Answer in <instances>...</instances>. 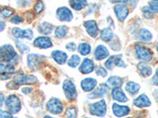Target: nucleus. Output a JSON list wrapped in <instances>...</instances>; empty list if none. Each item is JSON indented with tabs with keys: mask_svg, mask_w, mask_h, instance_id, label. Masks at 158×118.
<instances>
[{
	"mask_svg": "<svg viewBox=\"0 0 158 118\" xmlns=\"http://www.w3.org/2000/svg\"><path fill=\"white\" fill-rule=\"evenodd\" d=\"M17 57V52L10 44H6L0 48V58L2 61H7L12 64Z\"/></svg>",
	"mask_w": 158,
	"mask_h": 118,
	"instance_id": "f257e3e1",
	"label": "nucleus"
},
{
	"mask_svg": "<svg viewBox=\"0 0 158 118\" xmlns=\"http://www.w3.org/2000/svg\"><path fill=\"white\" fill-rule=\"evenodd\" d=\"M6 108L9 110L10 113L12 114H15L18 113L22 108V105H21V101H20L19 98L16 96L15 95H11L6 98L5 102Z\"/></svg>",
	"mask_w": 158,
	"mask_h": 118,
	"instance_id": "f03ea898",
	"label": "nucleus"
},
{
	"mask_svg": "<svg viewBox=\"0 0 158 118\" xmlns=\"http://www.w3.org/2000/svg\"><path fill=\"white\" fill-rule=\"evenodd\" d=\"M107 105L104 99L92 104L89 108V112L92 115L97 116H104L106 114Z\"/></svg>",
	"mask_w": 158,
	"mask_h": 118,
	"instance_id": "7ed1b4c3",
	"label": "nucleus"
},
{
	"mask_svg": "<svg viewBox=\"0 0 158 118\" xmlns=\"http://www.w3.org/2000/svg\"><path fill=\"white\" fill-rule=\"evenodd\" d=\"M63 89L67 99L70 101L75 100L77 98V90L74 83L70 80H66L63 84Z\"/></svg>",
	"mask_w": 158,
	"mask_h": 118,
	"instance_id": "20e7f679",
	"label": "nucleus"
},
{
	"mask_svg": "<svg viewBox=\"0 0 158 118\" xmlns=\"http://www.w3.org/2000/svg\"><path fill=\"white\" fill-rule=\"evenodd\" d=\"M46 58L45 56L40 54H32L28 55V66L32 70H37L41 66L42 63Z\"/></svg>",
	"mask_w": 158,
	"mask_h": 118,
	"instance_id": "39448f33",
	"label": "nucleus"
},
{
	"mask_svg": "<svg viewBox=\"0 0 158 118\" xmlns=\"http://www.w3.org/2000/svg\"><path fill=\"white\" fill-rule=\"evenodd\" d=\"M47 109L52 114H60L63 110V104L58 98H51L47 103Z\"/></svg>",
	"mask_w": 158,
	"mask_h": 118,
	"instance_id": "423d86ee",
	"label": "nucleus"
},
{
	"mask_svg": "<svg viewBox=\"0 0 158 118\" xmlns=\"http://www.w3.org/2000/svg\"><path fill=\"white\" fill-rule=\"evenodd\" d=\"M135 51L138 58L145 61H149L152 59V52L147 47H143L140 44H137L135 47Z\"/></svg>",
	"mask_w": 158,
	"mask_h": 118,
	"instance_id": "0eeeda50",
	"label": "nucleus"
},
{
	"mask_svg": "<svg viewBox=\"0 0 158 118\" xmlns=\"http://www.w3.org/2000/svg\"><path fill=\"white\" fill-rule=\"evenodd\" d=\"M14 81L18 85H23V84H34L37 82V78L35 76L32 75H25V74H20L16 76L14 79Z\"/></svg>",
	"mask_w": 158,
	"mask_h": 118,
	"instance_id": "6e6552de",
	"label": "nucleus"
},
{
	"mask_svg": "<svg viewBox=\"0 0 158 118\" xmlns=\"http://www.w3.org/2000/svg\"><path fill=\"white\" fill-rule=\"evenodd\" d=\"M105 66H106L107 69L111 70L114 68V66L125 68V67H126V65H125V63L123 61L121 55H113L111 56V57L108 59V61L105 62Z\"/></svg>",
	"mask_w": 158,
	"mask_h": 118,
	"instance_id": "1a4fd4ad",
	"label": "nucleus"
},
{
	"mask_svg": "<svg viewBox=\"0 0 158 118\" xmlns=\"http://www.w3.org/2000/svg\"><path fill=\"white\" fill-rule=\"evenodd\" d=\"M56 16L61 22H70L73 19V14L67 7H59L56 10Z\"/></svg>",
	"mask_w": 158,
	"mask_h": 118,
	"instance_id": "9d476101",
	"label": "nucleus"
},
{
	"mask_svg": "<svg viewBox=\"0 0 158 118\" xmlns=\"http://www.w3.org/2000/svg\"><path fill=\"white\" fill-rule=\"evenodd\" d=\"M12 34L15 38L32 39L33 37V32L29 29L22 30V29H18V28H15L12 30Z\"/></svg>",
	"mask_w": 158,
	"mask_h": 118,
	"instance_id": "9b49d317",
	"label": "nucleus"
},
{
	"mask_svg": "<svg viewBox=\"0 0 158 118\" xmlns=\"http://www.w3.org/2000/svg\"><path fill=\"white\" fill-rule=\"evenodd\" d=\"M35 47L41 49H48L52 47V42L51 39L47 36H40L37 37L33 42Z\"/></svg>",
	"mask_w": 158,
	"mask_h": 118,
	"instance_id": "f8f14e48",
	"label": "nucleus"
},
{
	"mask_svg": "<svg viewBox=\"0 0 158 118\" xmlns=\"http://www.w3.org/2000/svg\"><path fill=\"white\" fill-rule=\"evenodd\" d=\"M114 10H115V14L119 22H123L129 14V10L125 5L119 4V5L115 6Z\"/></svg>",
	"mask_w": 158,
	"mask_h": 118,
	"instance_id": "ddd939ff",
	"label": "nucleus"
},
{
	"mask_svg": "<svg viewBox=\"0 0 158 118\" xmlns=\"http://www.w3.org/2000/svg\"><path fill=\"white\" fill-rule=\"evenodd\" d=\"M84 26L86 29V32L91 37H97V36L98 35L99 32V29L98 26L97 25V22L95 21H88V22H85L84 24Z\"/></svg>",
	"mask_w": 158,
	"mask_h": 118,
	"instance_id": "4468645a",
	"label": "nucleus"
},
{
	"mask_svg": "<svg viewBox=\"0 0 158 118\" xmlns=\"http://www.w3.org/2000/svg\"><path fill=\"white\" fill-rule=\"evenodd\" d=\"M94 61L89 58H85L83 60L82 63L79 67V71L83 74H88L92 73L94 70Z\"/></svg>",
	"mask_w": 158,
	"mask_h": 118,
	"instance_id": "2eb2a0df",
	"label": "nucleus"
},
{
	"mask_svg": "<svg viewBox=\"0 0 158 118\" xmlns=\"http://www.w3.org/2000/svg\"><path fill=\"white\" fill-rule=\"evenodd\" d=\"M134 105L139 108L148 107L151 105V102L147 95L142 94V95H139L137 98H135V101H134Z\"/></svg>",
	"mask_w": 158,
	"mask_h": 118,
	"instance_id": "dca6fc26",
	"label": "nucleus"
},
{
	"mask_svg": "<svg viewBox=\"0 0 158 118\" xmlns=\"http://www.w3.org/2000/svg\"><path fill=\"white\" fill-rule=\"evenodd\" d=\"M113 113L116 116H124L128 115L130 113V108L127 106H120L117 103L112 105Z\"/></svg>",
	"mask_w": 158,
	"mask_h": 118,
	"instance_id": "f3484780",
	"label": "nucleus"
},
{
	"mask_svg": "<svg viewBox=\"0 0 158 118\" xmlns=\"http://www.w3.org/2000/svg\"><path fill=\"white\" fill-rule=\"evenodd\" d=\"M97 81L94 78H86L81 82V87L84 91H91L97 86Z\"/></svg>",
	"mask_w": 158,
	"mask_h": 118,
	"instance_id": "a211bd4d",
	"label": "nucleus"
},
{
	"mask_svg": "<svg viewBox=\"0 0 158 118\" xmlns=\"http://www.w3.org/2000/svg\"><path fill=\"white\" fill-rule=\"evenodd\" d=\"M94 54H95L96 59L98 60V61H101V60L106 58L109 55V51L107 49V47H104V45H99L98 47L96 48Z\"/></svg>",
	"mask_w": 158,
	"mask_h": 118,
	"instance_id": "6ab92c4d",
	"label": "nucleus"
},
{
	"mask_svg": "<svg viewBox=\"0 0 158 118\" xmlns=\"http://www.w3.org/2000/svg\"><path fill=\"white\" fill-rule=\"evenodd\" d=\"M112 98L113 99L116 100L117 102H126L127 101V95L124 94V92L123 91V90L121 89V88H114L112 90Z\"/></svg>",
	"mask_w": 158,
	"mask_h": 118,
	"instance_id": "aec40b11",
	"label": "nucleus"
},
{
	"mask_svg": "<svg viewBox=\"0 0 158 118\" xmlns=\"http://www.w3.org/2000/svg\"><path fill=\"white\" fill-rule=\"evenodd\" d=\"M52 56L55 61L59 65H63L67 60V54L62 50H54L52 51Z\"/></svg>",
	"mask_w": 158,
	"mask_h": 118,
	"instance_id": "412c9836",
	"label": "nucleus"
},
{
	"mask_svg": "<svg viewBox=\"0 0 158 118\" xmlns=\"http://www.w3.org/2000/svg\"><path fill=\"white\" fill-rule=\"evenodd\" d=\"M108 86L104 85V84H102L101 86L99 87L98 88L95 90L94 91H93L92 93H90L89 95V97L91 99H94V98H103L104 95H106L107 91H108Z\"/></svg>",
	"mask_w": 158,
	"mask_h": 118,
	"instance_id": "4be33fe9",
	"label": "nucleus"
},
{
	"mask_svg": "<svg viewBox=\"0 0 158 118\" xmlns=\"http://www.w3.org/2000/svg\"><path fill=\"white\" fill-rule=\"evenodd\" d=\"M106 84L108 88H113V89L116 88H121L123 85V79L117 76H113L108 78Z\"/></svg>",
	"mask_w": 158,
	"mask_h": 118,
	"instance_id": "5701e85b",
	"label": "nucleus"
},
{
	"mask_svg": "<svg viewBox=\"0 0 158 118\" xmlns=\"http://www.w3.org/2000/svg\"><path fill=\"white\" fill-rule=\"evenodd\" d=\"M138 69L140 72V74L143 77H149L153 72L151 67L144 62H140L139 64H138Z\"/></svg>",
	"mask_w": 158,
	"mask_h": 118,
	"instance_id": "b1692460",
	"label": "nucleus"
},
{
	"mask_svg": "<svg viewBox=\"0 0 158 118\" xmlns=\"http://www.w3.org/2000/svg\"><path fill=\"white\" fill-rule=\"evenodd\" d=\"M70 5L75 10H81L88 5L86 0H70Z\"/></svg>",
	"mask_w": 158,
	"mask_h": 118,
	"instance_id": "393cba45",
	"label": "nucleus"
},
{
	"mask_svg": "<svg viewBox=\"0 0 158 118\" xmlns=\"http://www.w3.org/2000/svg\"><path fill=\"white\" fill-rule=\"evenodd\" d=\"M126 90L127 92H129L131 95H135L139 91L141 87L140 85L137 83L133 82V81H129L127 84H126Z\"/></svg>",
	"mask_w": 158,
	"mask_h": 118,
	"instance_id": "a878e982",
	"label": "nucleus"
},
{
	"mask_svg": "<svg viewBox=\"0 0 158 118\" xmlns=\"http://www.w3.org/2000/svg\"><path fill=\"white\" fill-rule=\"evenodd\" d=\"M15 66L10 63L5 64V63H3V61H2L1 64H0V72H1V73H6L11 75L15 72Z\"/></svg>",
	"mask_w": 158,
	"mask_h": 118,
	"instance_id": "bb28decb",
	"label": "nucleus"
},
{
	"mask_svg": "<svg viewBox=\"0 0 158 118\" xmlns=\"http://www.w3.org/2000/svg\"><path fill=\"white\" fill-rule=\"evenodd\" d=\"M52 30H53V25L48 22H43L39 27L40 32H41L44 35L51 34Z\"/></svg>",
	"mask_w": 158,
	"mask_h": 118,
	"instance_id": "cd10ccee",
	"label": "nucleus"
},
{
	"mask_svg": "<svg viewBox=\"0 0 158 118\" xmlns=\"http://www.w3.org/2000/svg\"><path fill=\"white\" fill-rule=\"evenodd\" d=\"M113 32L108 28L104 29L101 32V39L104 42L111 41V39L113 38Z\"/></svg>",
	"mask_w": 158,
	"mask_h": 118,
	"instance_id": "c85d7f7f",
	"label": "nucleus"
},
{
	"mask_svg": "<svg viewBox=\"0 0 158 118\" xmlns=\"http://www.w3.org/2000/svg\"><path fill=\"white\" fill-rule=\"evenodd\" d=\"M138 35H139V38H140L142 41L144 42L150 41L151 39H152V38H153V35H152V33H151L149 30L145 29H141L139 33H138Z\"/></svg>",
	"mask_w": 158,
	"mask_h": 118,
	"instance_id": "c756f323",
	"label": "nucleus"
},
{
	"mask_svg": "<svg viewBox=\"0 0 158 118\" xmlns=\"http://www.w3.org/2000/svg\"><path fill=\"white\" fill-rule=\"evenodd\" d=\"M68 32V29H67V26L65 25H61V26H59V27L56 28V32H55V35L57 38H63L64 36H66V35L67 34Z\"/></svg>",
	"mask_w": 158,
	"mask_h": 118,
	"instance_id": "7c9ffc66",
	"label": "nucleus"
},
{
	"mask_svg": "<svg viewBox=\"0 0 158 118\" xmlns=\"http://www.w3.org/2000/svg\"><path fill=\"white\" fill-rule=\"evenodd\" d=\"M78 50L80 54H82V55H87L91 51V47H90V45H89L86 43H80L78 47Z\"/></svg>",
	"mask_w": 158,
	"mask_h": 118,
	"instance_id": "2f4dec72",
	"label": "nucleus"
},
{
	"mask_svg": "<svg viewBox=\"0 0 158 118\" xmlns=\"http://www.w3.org/2000/svg\"><path fill=\"white\" fill-rule=\"evenodd\" d=\"M81 61V58L78 55H76V54H74L70 57V58L69 59L68 61V65L70 67H72V68H75L79 65Z\"/></svg>",
	"mask_w": 158,
	"mask_h": 118,
	"instance_id": "473e14b6",
	"label": "nucleus"
},
{
	"mask_svg": "<svg viewBox=\"0 0 158 118\" xmlns=\"http://www.w3.org/2000/svg\"><path fill=\"white\" fill-rule=\"evenodd\" d=\"M142 13L146 18H152L154 15L155 12L149 6H145L142 8Z\"/></svg>",
	"mask_w": 158,
	"mask_h": 118,
	"instance_id": "72a5a7b5",
	"label": "nucleus"
},
{
	"mask_svg": "<svg viewBox=\"0 0 158 118\" xmlns=\"http://www.w3.org/2000/svg\"><path fill=\"white\" fill-rule=\"evenodd\" d=\"M16 45H17V47L18 48V50L22 52V53H23V54H25V53H28V52L29 51V47H28V46H26L25 44H24L22 42L17 40Z\"/></svg>",
	"mask_w": 158,
	"mask_h": 118,
	"instance_id": "f704fd0d",
	"label": "nucleus"
},
{
	"mask_svg": "<svg viewBox=\"0 0 158 118\" xmlns=\"http://www.w3.org/2000/svg\"><path fill=\"white\" fill-rule=\"evenodd\" d=\"M77 109L74 107H70L67 108V111H66V116L67 117H77Z\"/></svg>",
	"mask_w": 158,
	"mask_h": 118,
	"instance_id": "c9c22d12",
	"label": "nucleus"
},
{
	"mask_svg": "<svg viewBox=\"0 0 158 118\" xmlns=\"http://www.w3.org/2000/svg\"><path fill=\"white\" fill-rule=\"evenodd\" d=\"M44 8V4L41 1H38L36 3L34 6V11L36 14H40L43 11Z\"/></svg>",
	"mask_w": 158,
	"mask_h": 118,
	"instance_id": "e433bc0d",
	"label": "nucleus"
},
{
	"mask_svg": "<svg viewBox=\"0 0 158 118\" xmlns=\"http://www.w3.org/2000/svg\"><path fill=\"white\" fill-rule=\"evenodd\" d=\"M1 14H2V16L4 18H9V17L12 16L13 14H14V10L12 9H10V8H2V10H1Z\"/></svg>",
	"mask_w": 158,
	"mask_h": 118,
	"instance_id": "4c0bfd02",
	"label": "nucleus"
},
{
	"mask_svg": "<svg viewBox=\"0 0 158 118\" xmlns=\"http://www.w3.org/2000/svg\"><path fill=\"white\" fill-rule=\"evenodd\" d=\"M96 73L97 76H100L101 77H105L107 76V70L103 67L100 66L96 70Z\"/></svg>",
	"mask_w": 158,
	"mask_h": 118,
	"instance_id": "58836bf2",
	"label": "nucleus"
},
{
	"mask_svg": "<svg viewBox=\"0 0 158 118\" xmlns=\"http://www.w3.org/2000/svg\"><path fill=\"white\" fill-rule=\"evenodd\" d=\"M24 20L22 17L18 16V15H16V16H14L12 18L10 19V22L14 24H19L21 22H23Z\"/></svg>",
	"mask_w": 158,
	"mask_h": 118,
	"instance_id": "ea45409f",
	"label": "nucleus"
},
{
	"mask_svg": "<svg viewBox=\"0 0 158 118\" xmlns=\"http://www.w3.org/2000/svg\"><path fill=\"white\" fill-rule=\"evenodd\" d=\"M66 48L68 50H70V51H74L76 50V48H77V46H76V44L74 43H69L66 46Z\"/></svg>",
	"mask_w": 158,
	"mask_h": 118,
	"instance_id": "a19ab883",
	"label": "nucleus"
},
{
	"mask_svg": "<svg viewBox=\"0 0 158 118\" xmlns=\"http://www.w3.org/2000/svg\"><path fill=\"white\" fill-rule=\"evenodd\" d=\"M13 114L11 113H8V112H5L4 110H0V117H12Z\"/></svg>",
	"mask_w": 158,
	"mask_h": 118,
	"instance_id": "79ce46f5",
	"label": "nucleus"
},
{
	"mask_svg": "<svg viewBox=\"0 0 158 118\" xmlns=\"http://www.w3.org/2000/svg\"><path fill=\"white\" fill-rule=\"evenodd\" d=\"M149 7L153 10L155 13L158 12V2H150L149 3Z\"/></svg>",
	"mask_w": 158,
	"mask_h": 118,
	"instance_id": "37998d69",
	"label": "nucleus"
},
{
	"mask_svg": "<svg viewBox=\"0 0 158 118\" xmlns=\"http://www.w3.org/2000/svg\"><path fill=\"white\" fill-rule=\"evenodd\" d=\"M152 81H153V83L155 84V85H158V69H156V73H155V75L153 76V79H152Z\"/></svg>",
	"mask_w": 158,
	"mask_h": 118,
	"instance_id": "c03bdc74",
	"label": "nucleus"
},
{
	"mask_svg": "<svg viewBox=\"0 0 158 118\" xmlns=\"http://www.w3.org/2000/svg\"><path fill=\"white\" fill-rule=\"evenodd\" d=\"M32 91V89L31 88H28V87H26V88H24L23 89H22V92H23L24 94H26V95H28V94L31 93Z\"/></svg>",
	"mask_w": 158,
	"mask_h": 118,
	"instance_id": "a18cd8bd",
	"label": "nucleus"
},
{
	"mask_svg": "<svg viewBox=\"0 0 158 118\" xmlns=\"http://www.w3.org/2000/svg\"><path fill=\"white\" fill-rule=\"evenodd\" d=\"M111 2H123V3H126L128 2V0H110Z\"/></svg>",
	"mask_w": 158,
	"mask_h": 118,
	"instance_id": "49530a36",
	"label": "nucleus"
},
{
	"mask_svg": "<svg viewBox=\"0 0 158 118\" xmlns=\"http://www.w3.org/2000/svg\"><path fill=\"white\" fill-rule=\"evenodd\" d=\"M153 96H154V98H155V100H156V102H158V89H156V91H154V93H153Z\"/></svg>",
	"mask_w": 158,
	"mask_h": 118,
	"instance_id": "de8ad7c7",
	"label": "nucleus"
},
{
	"mask_svg": "<svg viewBox=\"0 0 158 118\" xmlns=\"http://www.w3.org/2000/svg\"><path fill=\"white\" fill-rule=\"evenodd\" d=\"M4 100V96L2 94H1V102H0V106H2V102Z\"/></svg>",
	"mask_w": 158,
	"mask_h": 118,
	"instance_id": "09e8293b",
	"label": "nucleus"
},
{
	"mask_svg": "<svg viewBox=\"0 0 158 118\" xmlns=\"http://www.w3.org/2000/svg\"><path fill=\"white\" fill-rule=\"evenodd\" d=\"M0 24H1V31H3V29H4V22H0Z\"/></svg>",
	"mask_w": 158,
	"mask_h": 118,
	"instance_id": "8fccbe9b",
	"label": "nucleus"
},
{
	"mask_svg": "<svg viewBox=\"0 0 158 118\" xmlns=\"http://www.w3.org/2000/svg\"><path fill=\"white\" fill-rule=\"evenodd\" d=\"M156 50H157V51H158V43L156 44Z\"/></svg>",
	"mask_w": 158,
	"mask_h": 118,
	"instance_id": "3c124183",
	"label": "nucleus"
},
{
	"mask_svg": "<svg viewBox=\"0 0 158 118\" xmlns=\"http://www.w3.org/2000/svg\"><path fill=\"white\" fill-rule=\"evenodd\" d=\"M153 1H156V2H158V0H153Z\"/></svg>",
	"mask_w": 158,
	"mask_h": 118,
	"instance_id": "603ef678",
	"label": "nucleus"
}]
</instances>
